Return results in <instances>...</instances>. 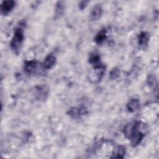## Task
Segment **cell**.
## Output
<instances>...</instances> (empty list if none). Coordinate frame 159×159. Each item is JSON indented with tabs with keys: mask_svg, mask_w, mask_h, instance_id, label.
<instances>
[{
	"mask_svg": "<svg viewBox=\"0 0 159 159\" xmlns=\"http://www.w3.org/2000/svg\"><path fill=\"white\" fill-rule=\"evenodd\" d=\"M145 124L140 121H134L127 124L124 127L123 130L124 135L130 140L132 147H137L142 141L145 134L141 129L145 127Z\"/></svg>",
	"mask_w": 159,
	"mask_h": 159,
	"instance_id": "cell-1",
	"label": "cell"
},
{
	"mask_svg": "<svg viewBox=\"0 0 159 159\" xmlns=\"http://www.w3.org/2000/svg\"><path fill=\"white\" fill-rule=\"evenodd\" d=\"M24 33L23 28L21 27H17L15 29L12 38L10 42V47L12 50L18 54L20 52L24 40Z\"/></svg>",
	"mask_w": 159,
	"mask_h": 159,
	"instance_id": "cell-2",
	"label": "cell"
},
{
	"mask_svg": "<svg viewBox=\"0 0 159 159\" xmlns=\"http://www.w3.org/2000/svg\"><path fill=\"white\" fill-rule=\"evenodd\" d=\"M24 71L29 75H42L46 70L43 65L35 60H26L24 64Z\"/></svg>",
	"mask_w": 159,
	"mask_h": 159,
	"instance_id": "cell-3",
	"label": "cell"
},
{
	"mask_svg": "<svg viewBox=\"0 0 159 159\" xmlns=\"http://www.w3.org/2000/svg\"><path fill=\"white\" fill-rule=\"evenodd\" d=\"M106 71V66L104 64L93 67L92 71L89 73V80L92 83H99L102 78Z\"/></svg>",
	"mask_w": 159,
	"mask_h": 159,
	"instance_id": "cell-4",
	"label": "cell"
},
{
	"mask_svg": "<svg viewBox=\"0 0 159 159\" xmlns=\"http://www.w3.org/2000/svg\"><path fill=\"white\" fill-rule=\"evenodd\" d=\"M88 114V110L84 106L80 107H71L68 111L67 114L70 116L71 118L75 119H78L81 118L82 116Z\"/></svg>",
	"mask_w": 159,
	"mask_h": 159,
	"instance_id": "cell-5",
	"label": "cell"
},
{
	"mask_svg": "<svg viewBox=\"0 0 159 159\" xmlns=\"http://www.w3.org/2000/svg\"><path fill=\"white\" fill-rule=\"evenodd\" d=\"M15 1L13 0H7L4 1L1 5V13L4 15L9 14L15 6Z\"/></svg>",
	"mask_w": 159,
	"mask_h": 159,
	"instance_id": "cell-6",
	"label": "cell"
},
{
	"mask_svg": "<svg viewBox=\"0 0 159 159\" xmlns=\"http://www.w3.org/2000/svg\"><path fill=\"white\" fill-rule=\"evenodd\" d=\"M102 14V8L99 4H97L93 7L89 14V18L91 20H98Z\"/></svg>",
	"mask_w": 159,
	"mask_h": 159,
	"instance_id": "cell-7",
	"label": "cell"
},
{
	"mask_svg": "<svg viewBox=\"0 0 159 159\" xmlns=\"http://www.w3.org/2000/svg\"><path fill=\"white\" fill-rule=\"evenodd\" d=\"M56 61H57L56 57L52 53H50V54H48L45 57L42 65L43 68L46 70H47L51 69L55 65Z\"/></svg>",
	"mask_w": 159,
	"mask_h": 159,
	"instance_id": "cell-8",
	"label": "cell"
},
{
	"mask_svg": "<svg viewBox=\"0 0 159 159\" xmlns=\"http://www.w3.org/2000/svg\"><path fill=\"white\" fill-rule=\"evenodd\" d=\"M126 153L125 148L122 145L117 146L112 151L111 158H123Z\"/></svg>",
	"mask_w": 159,
	"mask_h": 159,
	"instance_id": "cell-9",
	"label": "cell"
},
{
	"mask_svg": "<svg viewBox=\"0 0 159 159\" xmlns=\"http://www.w3.org/2000/svg\"><path fill=\"white\" fill-rule=\"evenodd\" d=\"M65 9V3L64 2V1H58L55 5L54 19H58L60 18L64 13Z\"/></svg>",
	"mask_w": 159,
	"mask_h": 159,
	"instance_id": "cell-10",
	"label": "cell"
},
{
	"mask_svg": "<svg viewBox=\"0 0 159 159\" xmlns=\"http://www.w3.org/2000/svg\"><path fill=\"white\" fill-rule=\"evenodd\" d=\"M140 108V101L137 98H131L127 104V109L130 112H134Z\"/></svg>",
	"mask_w": 159,
	"mask_h": 159,
	"instance_id": "cell-11",
	"label": "cell"
},
{
	"mask_svg": "<svg viewBox=\"0 0 159 159\" xmlns=\"http://www.w3.org/2000/svg\"><path fill=\"white\" fill-rule=\"evenodd\" d=\"M88 61L93 66V67H94L102 64L100 55L98 53L94 52L90 53L88 58Z\"/></svg>",
	"mask_w": 159,
	"mask_h": 159,
	"instance_id": "cell-12",
	"label": "cell"
},
{
	"mask_svg": "<svg viewBox=\"0 0 159 159\" xmlns=\"http://www.w3.org/2000/svg\"><path fill=\"white\" fill-rule=\"evenodd\" d=\"M107 39V30L105 28L101 29L96 35L94 41L98 45L102 44Z\"/></svg>",
	"mask_w": 159,
	"mask_h": 159,
	"instance_id": "cell-13",
	"label": "cell"
},
{
	"mask_svg": "<svg viewBox=\"0 0 159 159\" xmlns=\"http://www.w3.org/2000/svg\"><path fill=\"white\" fill-rule=\"evenodd\" d=\"M149 41V34L148 32L143 31L140 33L138 37V43L140 46H146Z\"/></svg>",
	"mask_w": 159,
	"mask_h": 159,
	"instance_id": "cell-14",
	"label": "cell"
},
{
	"mask_svg": "<svg viewBox=\"0 0 159 159\" xmlns=\"http://www.w3.org/2000/svg\"><path fill=\"white\" fill-rule=\"evenodd\" d=\"M36 96L39 99H43L48 94V89L44 86L36 88Z\"/></svg>",
	"mask_w": 159,
	"mask_h": 159,
	"instance_id": "cell-15",
	"label": "cell"
},
{
	"mask_svg": "<svg viewBox=\"0 0 159 159\" xmlns=\"http://www.w3.org/2000/svg\"><path fill=\"white\" fill-rule=\"evenodd\" d=\"M147 80V83L150 86H152L154 88H155V86L156 87L157 86V79L155 76L152 75H148Z\"/></svg>",
	"mask_w": 159,
	"mask_h": 159,
	"instance_id": "cell-16",
	"label": "cell"
},
{
	"mask_svg": "<svg viewBox=\"0 0 159 159\" xmlns=\"http://www.w3.org/2000/svg\"><path fill=\"white\" fill-rule=\"evenodd\" d=\"M120 71L117 68H113L110 72V78L111 80H115L119 76Z\"/></svg>",
	"mask_w": 159,
	"mask_h": 159,
	"instance_id": "cell-17",
	"label": "cell"
},
{
	"mask_svg": "<svg viewBox=\"0 0 159 159\" xmlns=\"http://www.w3.org/2000/svg\"><path fill=\"white\" fill-rule=\"evenodd\" d=\"M88 2H89V1H81L79 3V8L81 10L84 9L86 7Z\"/></svg>",
	"mask_w": 159,
	"mask_h": 159,
	"instance_id": "cell-18",
	"label": "cell"
}]
</instances>
